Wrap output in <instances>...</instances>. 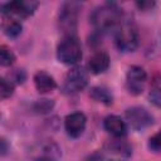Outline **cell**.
Wrapping results in <instances>:
<instances>
[{"label": "cell", "instance_id": "cell-1", "mask_svg": "<svg viewBox=\"0 0 161 161\" xmlns=\"http://www.w3.org/2000/svg\"><path fill=\"white\" fill-rule=\"evenodd\" d=\"M92 25L101 33L117 31L122 24V13L116 4H106L96 8L89 15Z\"/></svg>", "mask_w": 161, "mask_h": 161}, {"label": "cell", "instance_id": "cell-2", "mask_svg": "<svg viewBox=\"0 0 161 161\" xmlns=\"http://www.w3.org/2000/svg\"><path fill=\"white\" fill-rule=\"evenodd\" d=\"M79 9H80V4L77 1H68L60 6L58 21H59V28L62 29L65 36H75L74 34L77 30Z\"/></svg>", "mask_w": 161, "mask_h": 161}, {"label": "cell", "instance_id": "cell-3", "mask_svg": "<svg viewBox=\"0 0 161 161\" xmlns=\"http://www.w3.org/2000/svg\"><path fill=\"white\" fill-rule=\"evenodd\" d=\"M116 45L123 53L133 52L138 45V33L132 21H122L121 26L117 29Z\"/></svg>", "mask_w": 161, "mask_h": 161}, {"label": "cell", "instance_id": "cell-4", "mask_svg": "<svg viewBox=\"0 0 161 161\" xmlns=\"http://www.w3.org/2000/svg\"><path fill=\"white\" fill-rule=\"evenodd\" d=\"M57 58L64 64H75L82 58L80 43L75 36H64L63 40L58 44Z\"/></svg>", "mask_w": 161, "mask_h": 161}, {"label": "cell", "instance_id": "cell-5", "mask_svg": "<svg viewBox=\"0 0 161 161\" xmlns=\"http://www.w3.org/2000/svg\"><path fill=\"white\" fill-rule=\"evenodd\" d=\"M87 83H88L87 70L83 67H74L67 73L62 89L65 94H74L83 91Z\"/></svg>", "mask_w": 161, "mask_h": 161}, {"label": "cell", "instance_id": "cell-6", "mask_svg": "<svg viewBox=\"0 0 161 161\" xmlns=\"http://www.w3.org/2000/svg\"><path fill=\"white\" fill-rule=\"evenodd\" d=\"M126 121L135 131H142L153 123L152 114L143 107H131L125 113Z\"/></svg>", "mask_w": 161, "mask_h": 161}, {"label": "cell", "instance_id": "cell-7", "mask_svg": "<svg viewBox=\"0 0 161 161\" xmlns=\"http://www.w3.org/2000/svg\"><path fill=\"white\" fill-rule=\"evenodd\" d=\"M39 3L38 1H33V0H20V1H11V3H6L1 6L3 9V14L6 16L10 15H15L16 18H21L25 19L30 15L34 14V11L36 10Z\"/></svg>", "mask_w": 161, "mask_h": 161}, {"label": "cell", "instance_id": "cell-8", "mask_svg": "<svg viewBox=\"0 0 161 161\" xmlns=\"http://www.w3.org/2000/svg\"><path fill=\"white\" fill-rule=\"evenodd\" d=\"M146 79H147V74L142 67H138V65L130 67L126 74V86L128 92L135 96L141 94L145 89Z\"/></svg>", "mask_w": 161, "mask_h": 161}, {"label": "cell", "instance_id": "cell-9", "mask_svg": "<svg viewBox=\"0 0 161 161\" xmlns=\"http://www.w3.org/2000/svg\"><path fill=\"white\" fill-rule=\"evenodd\" d=\"M87 118L82 112H73L69 113L64 119V128L68 133V136L77 138L79 137L86 128Z\"/></svg>", "mask_w": 161, "mask_h": 161}, {"label": "cell", "instance_id": "cell-10", "mask_svg": "<svg viewBox=\"0 0 161 161\" xmlns=\"http://www.w3.org/2000/svg\"><path fill=\"white\" fill-rule=\"evenodd\" d=\"M103 126L107 132H109L111 135H113L116 137H123L127 133L126 122L116 114H111V116L106 117L103 121Z\"/></svg>", "mask_w": 161, "mask_h": 161}, {"label": "cell", "instance_id": "cell-11", "mask_svg": "<svg viewBox=\"0 0 161 161\" xmlns=\"http://www.w3.org/2000/svg\"><path fill=\"white\" fill-rule=\"evenodd\" d=\"M109 67V55L103 52V50H98L96 52L88 62V68L91 70V73L93 74H101L103 72H106Z\"/></svg>", "mask_w": 161, "mask_h": 161}, {"label": "cell", "instance_id": "cell-12", "mask_svg": "<svg viewBox=\"0 0 161 161\" xmlns=\"http://www.w3.org/2000/svg\"><path fill=\"white\" fill-rule=\"evenodd\" d=\"M34 84H35V88L39 93L52 92L57 87L55 79L49 73H47L44 70H39L34 74Z\"/></svg>", "mask_w": 161, "mask_h": 161}, {"label": "cell", "instance_id": "cell-13", "mask_svg": "<svg viewBox=\"0 0 161 161\" xmlns=\"http://www.w3.org/2000/svg\"><path fill=\"white\" fill-rule=\"evenodd\" d=\"M3 29H4V33L9 38H13L14 39V38H18L21 34L23 26H21L20 21H18L16 19H11L9 16V18H6L3 21Z\"/></svg>", "mask_w": 161, "mask_h": 161}, {"label": "cell", "instance_id": "cell-14", "mask_svg": "<svg viewBox=\"0 0 161 161\" xmlns=\"http://www.w3.org/2000/svg\"><path fill=\"white\" fill-rule=\"evenodd\" d=\"M89 96L96 102H101V103H103L106 106H109L113 102V97H112L111 92L107 88H103V87H93L91 89Z\"/></svg>", "mask_w": 161, "mask_h": 161}, {"label": "cell", "instance_id": "cell-15", "mask_svg": "<svg viewBox=\"0 0 161 161\" xmlns=\"http://www.w3.org/2000/svg\"><path fill=\"white\" fill-rule=\"evenodd\" d=\"M15 62V54L8 47H0V64L3 67H9Z\"/></svg>", "mask_w": 161, "mask_h": 161}, {"label": "cell", "instance_id": "cell-16", "mask_svg": "<svg viewBox=\"0 0 161 161\" xmlns=\"http://www.w3.org/2000/svg\"><path fill=\"white\" fill-rule=\"evenodd\" d=\"M54 107V102L52 99H38L35 103H34V111L38 112V113H48L53 109Z\"/></svg>", "mask_w": 161, "mask_h": 161}, {"label": "cell", "instance_id": "cell-17", "mask_svg": "<svg viewBox=\"0 0 161 161\" xmlns=\"http://www.w3.org/2000/svg\"><path fill=\"white\" fill-rule=\"evenodd\" d=\"M13 93H14V83H13V80L6 79V78H1V82H0V96H1V99L9 98Z\"/></svg>", "mask_w": 161, "mask_h": 161}, {"label": "cell", "instance_id": "cell-18", "mask_svg": "<svg viewBox=\"0 0 161 161\" xmlns=\"http://www.w3.org/2000/svg\"><path fill=\"white\" fill-rule=\"evenodd\" d=\"M148 148L151 151H155V152L161 151V130L158 132H156L153 136L150 137V140H148Z\"/></svg>", "mask_w": 161, "mask_h": 161}, {"label": "cell", "instance_id": "cell-19", "mask_svg": "<svg viewBox=\"0 0 161 161\" xmlns=\"http://www.w3.org/2000/svg\"><path fill=\"white\" fill-rule=\"evenodd\" d=\"M54 147V146H53ZM53 147L50 146V150H48L49 152H45L44 155H42V156H39L38 158H35V161H58V158H59V148L57 147L55 150H53Z\"/></svg>", "mask_w": 161, "mask_h": 161}, {"label": "cell", "instance_id": "cell-20", "mask_svg": "<svg viewBox=\"0 0 161 161\" xmlns=\"http://www.w3.org/2000/svg\"><path fill=\"white\" fill-rule=\"evenodd\" d=\"M148 99L152 104L161 108V88H157V89H153L152 92H150Z\"/></svg>", "mask_w": 161, "mask_h": 161}, {"label": "cell", "instance_id": "cell-21", "mask_svg": "<svg viewBox=\"0 0 161 161\" xmlns=\"http://www.w3.org/2000/svg\"><path fill=\"white\" fill-rule=\"evenodd\" d=\"M89 161H123V160L109 157V156H104V155H94V156H92L89 158Z\"/></svg>", "mask_w": 161, "mask_h": 161}, {"label": "cell", "instance_id": "cell-22", "mask_svg": "<svg viewBox=\"0 0 161 161\" xmlns=\"http://www.w3.org/2000/svg\"><path fill=\"white\" fill-rule=\"evenodd\" d=\"M25 78H26V74H25V72H24L23 69H16V70H15V73H14V79H15L18 83H24Z\"/></svg>", "mask_w": 161, "mask_h": 161}, {"label": "cell", "instance_id": "cell-23", "mask_svg": "<svg viewBox=\"0 0 161 161\" xmlns=\"http://www.w3.org/2000/svg\"><path fill=\"white\" fill-rule=\"evenodd\" d=\"M136 5H137L141 10H148V9H151L152 6H155V3H153V1H141V3H136Z\"/></svg>", "mask_w": 161, "mask_h": 161}, {"label": "cell", "instance_id": "cell-24", "mask_svg": "<svg viewBox=\"0 0 161 161\" xmlns=\"http://www.w3.org/2000/svg\"><path fill=\"white\" fill-rule=\"evenodd\" d=\"M8 151V146H6V141L3 138L1 140V155H5Z\"/></svg>", "mask_w": 161, "mask_h": 161}]
</instances>
